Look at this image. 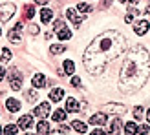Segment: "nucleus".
Listing matches in <instances>:
<instances>
[{"label": "nucleus", "instance_id": "nucleus-44", "mask_svg": "<svg viewBox=\"0 0 150 135\" xmlns=\"http://www.w3.org/2000/svg\"><path fill=\"white\" fill-rule=\"evenodd\" d=\"M0 35H2V29H0Z\"/></svg>", "mask_w": 150, "mask_h": 135}, {"label": "nucleus", "instance_id": "nucleus-27", "mask_svg": "<svg viewBox=\"0 0 150 135\" xmlns=\"http://www.w3.org/2000/svg\"><path fill=\"white\" fill-rule=\"evenodd\" d=\"M37 97H39V93H37L35 89H28V91H26V99H28L29 102H35Z\"/></svg>", "mask_w": 150, "mask_h": 135}, {"label": "nucleus", "instance_id": "nucleus-34", "mask_svg": "<svg viewBox=\"0 0 150 135\" xmlns=\"http://www.w3.org/2000/svg\"><path fill=\"white\" fill-rule=\"evenodd\" d=\"M29 33H33V35H37V33H39V27H37V26H29Z\"/></svg>", "mask_w": 150, "mask_h": 135}, {"label": "nucleus", "instance_id": "nucleus-28", "mask_svg": "<svg viewBox=\"0 0 150 135\" xmlns=\"http://www.w3.org/2000/svg\"><path fill=\"white\" fill-rule=\"evenodd\" d=\"M33 15H35V7H33V6H28V7H26V15H24V17H26L28 20H31V18H33Z\"/></svg>", "mask_w": 150, "mask_h": 135}, {"label": "nucleus", "instance_id": "nucleus-40", "mask_svg": "<svg viewBox=\"0 0 150 135\" xmlns=\"http://www.w3.org/2000/svg\"><path fill=\"white\" fill-rule=\"evenodd\" d=\"M35 4H48V0H35Z\"/></svg>", "mask_w": 150, "mask_h": 135}, {"label": "nucleus", "instance_id": "nucleus-19", "mask_svg": "<svg viewBox=\"0 0 150 135\" xmlns=\"http://www.w3.org/2000/svg\"><path fill=\"white\" fill-rule=\"evenodd\" d=\"M71 128H73L75 131H79V133H84V131L88 130V126L82 122V121H73V122H71Z\"/></svg>", "mask_w": 150, "mask_h": 135}, {"label": "nucleus", "instance_id": "nucleus-16", "mask_svg": "<svg viewBox=\"0 0 150 135\" xmlns=\"http://www.w3.org/2000/svg\"><path fill=\"white\" fill-rule=\"evenodd\" d=\"M37 130H39V135H48L50 133V124L46 122V119H42V121L37 124Z\"/></svg>", "mask_w": 150, "mask_h": 135}, {"label": "nucleus", "instance_id": "nucleus-43", "mask_svg": "<svg viewBox=\"0 0 150 135\" xmlns=\"http://www.w3.org/2000/svg\"><path fill=\"white\" fill-rule=\"evenodd\" d=\"M0 135H4V131H2V126H0Z\"/></svg>", "mask_w": 150, "mask_h": 135}, {"label": "nucleus", "instance_id": "nucleus-6", "mask_svg": "<svg viewBox=\"0 0 150 135\" xmlns=\"http://www.w3.org/2000/svg\"><path fill=\"white\" fill-rule=\"evenodd\" d=\"M148 29H150V22L148 20H137L136 24H134V33L136 35H145Z\"/></svg>", "mask_w": 150, "mask_h": 135}, {"label": "nucleus", "instance_id": "nucleus-37", "mask_svg": "<svg viewBox=\"0 0 150 135\" xmlns=\"http://www.w3.org/2000/svg\"><path fill=\"white\" fill-rule=\"evenodd\" d=\"M128 13H130V15H137L139 11L136 9V7H132V6H130V7H128Z\"/></svg>", "mask_w": 150, "mask_h": 135}, {"label": "nucleus", "instance_id": "nucleus-26", "mask_svg": "<svg viewBox=\"0 0 150 135\" xmlns=\"http://www.w3.org/2000/svg\"><path fill=\"white\" fill-rule=\"evenodd\" d=\"M18 131V126H15V124H9V126H6V130H4V135H17Z\"/></svg>", "mask_w": 150, "mask_h": 135}, {"label": "nucleus", "instance_id": "nucleus-42", "mask_svg": "<svg viewBox=\"0 0 150 135\" xmlns=\"http://www.w3.org/2000/svg\"><path fill=\"white\" fill-rule=\"evenodd\" d=\"M146 119H148V122H150V110H148V113H146Z\"/></svg>", "mask_w": 150, "mask_h": 135}, {"label": "nucleus", "instance_id": "nucleus-31", "mask_svg": "<svg viewBox=\"0 0 150 135\" xmlns=\"http://www.w3.org/2000/svg\"><path fill=\"white\" fill-rule=\"evenodd\" d=\"M141 115H143V108H141V106L134 108V117H136V119H141Z\"/></svg>", "mask_w": 150, "mask_h": 135}, {"label": "nucleus", "instance_id": "nucleus-15", "mask_svg": "<svg viewBox=\"0 0 150 135\" xmlns=\"http://www.w3.org/2000/svg\"><path fill=\"white\" fill-rule=\"evenodd\" d=\"M51 18H53V11L44 7V9L40 11V20H42V24H48V22H51Z\"/></svg>", "mask_w": 150, "mask_h": 135}, {"label": "nucleus", "instance_id": "nucleus-17", "mask_svg": "<svg viewBox=\"0 0 150 135\" xmlns=\"http://www.w3.org/2000/svg\"><path fill=\"white\" fill-rule=\"evenodd\" d=\"M6 108L9 110V111H18L20 110V102L17 99H7L6 101Z\"/></svg>", "mask_w": 150, "mask_h": 135}, {"label": "nucleus", "instance_id": "nucleus-5", "mask_svg": "<svg viewBox=\"0 0 150 135\" xmlns=\"http://www.w3.org/2000/svg\"><path fill=\"white\" fill-rule=\"evenodd\" d=\"M50 113H51V106H50L48 102H42V104H39V106L33 110V115L40 117V119H46Z\"/></svg>", "mask_w": 150, "mask_h": 135}, {"label": "nucleus", "instance_id": "nucleus-3", "mask_svg": "<svg viewBox=\"0 0 150 135\" xmlns=\"http://www.w3.org/2000/svg\"><path fill=\"white\" fill-rule=\"evenodd\" d=\"M15 11H17V7H15L13 4H2V6H0V20H2V22L11 20Z\"/></svg>", "mask_w": 150, "mask_h": 135}, {"label": "nucleus", "instance_id": "nucleus-24", "mask_svg": "<svg viewBox=\"0 0 150 135\" xmlns=\"http://www.w3.org/2000/svg\"><path fill=\"white\" fill-rule=\"evenodd\" d=\"M73 71H75V64L71 60H64V73L66 75H73Z\"/></svg>", "mask_w": 150, "mask_h": 135}, {"label": "nucleus", "instance_id": "nucleus-23", "mask_svg": "<svg viewBox=\"0 0 150 135\" xmlns=\"http://www.w3.org/2000/svg\"><path fill=\"white\" fill-rule=\"evenodd\" d=\"M64 51H66V48L62 46V44H55V46L50 48V53L51 55H59V53H64Z\"/></svg>", "mask_w": 150, "mask_h": 135}, {"label": "nucleus", "instance_id": "nucleus-45", "mask_svg": "<svg viewBox=\"0 0 150 135\" xmlns=\"http://www.w3.org/2000/svg\"><path fill=\"white\" fill-rule=\"evenodd\" d=\"M29 135H31V133H29Z\"/></svg>", "mask_w": 150, "mask_h": 135}, {"label": "nucleus", "instance_id": "nucleus-2", "mask_svg": "<svg viewBox=\"0 0 150 135\" xmlns=\"http://www.w3.org/2000/svg\"><path fill=\"white\" fill-rule=\"evenodd\" d=\"M148 75H150V55L143 46H136L121 66L119 88L125 93L137 91L139 88L145 86Z\"/></svg>", "mask_w": 150, "mask_h": 135}, {"label": "nucleus", "instance_id": "nucleus-35", "mask_svg": "<svg viewBox=\"0 0 150 135\" xmlns=\"http://www.w3.org/2000/svg\"><path fill=\"white\" fill-rule=\"evenodd\" d=\"M125 22H126V24H132V22H134V18H132V15H130V13L125 17Z\"/></svg>", "mask_w": 150, "mask_h": 135}, {"label": "nucleus", "instance_id": "nucleus-13", "mask_svg": "<svg viewBox=\"0 0 150 135\" xmlns=\"http://www.w3.org/2000/svg\"><path fill=\"white\" fill-rule=\"evenodd\" d=\"M57 37H59V40H68L70 37H71V31H70V29H66V26H62V27L57 29Z\"/></svg>", "mask_w": 150, "mask_h": 135}, {"label": "nucleus", "instance_id": "nucleus-39", "mask_svg": "<svg viewBox=\"0 0 150 135\" xmlns=\"http://www.w3.org/2000/svg\"><path fill=\"white\" fill-rule=\"evenodd\" d=\"M59 130H61V131H62V133H66V131H68V130H70V128H68V126H59Z\"/></svg>", "mask_w": 150, "mask_h": 135}, {"label": "nucleus", "instance_id": "nucleus-12", "mask_svg": "<svg viewBox=\"0 0 150 135\" xmlns=\"http://www.w3.org/2000/svg\"><path fill=\"white\" fill-rule=\"evenodd\" d=\"M64 89L62 88H55V89H51V93H50V99L51 101H53V102H59V101H61L62 99V97H64Z\"/></svg>", "mask_w": 150, "mask_h": 135}, {"label": "nucleus", "instance_id": "nucleus-25", "mask_svg": "<svg viewBox=\"0 0 150 135\" xmlns=\"http://www.w3.org/2000/svg\"><path fill=\"white\" fill-rule=\"evenodd\" d=\"M125 130H126V133H128V135H136V131H137V124H136V122H126Z\"/></svg>", "mask_w": 150, "mask_h": 135}, {"label": "nucleus", "instance_id": "nucleus-7", "mask_svg": "<svg viewBox=\"0 0 150 135\" xmlns=\"http://www.w3.org/2000/svg\"><path fill=\"white\" fill-rule=\"evenodd\" d=\"M103 111H104V113H115V115H121V113H125V108L121 106V104H106Z\"/></svg>", "mask_w": 150, "mask_h": 135}, {"label": "nucleus", "instance_id": "nucleus-18", "mask_svg": "<svg viewBox=\"0 0 150 135\" xmlns=\"http://www.w3.org/2000/svg\"><path fill=\"white\" fill-rule=\"evenodd\" d=\"M20 29H17V27H15V29H11V31H9V35H7V39H9V42H13V44H18L22 39H20Z\"/></svg>", "mask_w": 150, "mask_h": 135}, {"label": "nucleus", "instance_id": "nucleus-11", "mask_svg": "<svg viewBox=\"0 0 150 135\" xmlns=\"http://www.w3.org/2000/svg\"><path fill=\"white\" fill-rule=\"evenodd\" d=\"M121 128H123V124H121V119H119V117H115L114 121L110 122V133H112V135H117L119 131H121Z\"/></svg>", "mask_w": 150, "mask_h": 135}, {"label": "nucleus", "instance_id": "nucleus-36", "mask_svg": "<svg viewBox=\"0 0 150 135\" xmlns=\"http://www.w3.org/2000/svg\"><path fill=\"white\" fill-rule=\"evenodd\" d=\"M90 135H106V133H104L103 130H93V131L90 133Z\"/></svg>", "mask_w": 150, "mask_h": 135}, {"label": "nucleus", "instance_id": "nucleus-14", "mask_svg": "<svg viewBox=\"0 0 150 135\" xmlns=\"http://www.w3.org/2000/svg\"><path fill=\"white\" fill-rule=\"evenodd\" d=\"M33 86L35 88H44V86H46V77H44L42 73H37L33 77Z\"/></svg>", "mask_w": 150, "mask_h": 135}, {"label": "nucleus", "instance_id": "nucleus-20", "mask_svg": "<svg viewBox=\"0 0 150 135\" xmlns=\"http://www.w3.org/2000/svg\"><path fill=\"white\" fill-rule=\"evenodd\" d=\"M79 102L75 99H68V102H66V111H79Z\"/></svg>", "mask_w": 150, "mask_h": 135}, {"label": "nucleus", "instance_id": "nucleus-8", "mask_svg": "<svg viewBox=\"0 0 150 135\" xmlns=\"http://www.w3.org/2000/svg\"><path fill=\"white\" fill-rule=\"evenodd\" d=\"M104 122H106V113L104 111H101V113H95L90 117V124H95V126H103Z\"/></svg>", "mask_w": 150, "mask_h": 135}, {"label": "nucleus", "instance_id": "nucleus-9", "mask_svg": "<svg viewBox=\"0 0 150 135\" xmlns=\"http://www.w3.org/2000/svg\"><path fill=\"white\" fill-rule=\"evenodd\" d=\"M66 15H68V18L71 20V24H73L75 27H79V26H81V22H82V17H79V15H77V11H75V9H68V11H66Z\"/></svg>", "mask_w": 150, "mask_h": 135}, {"label": "nucleus", "instance_id": "nucleus-22", "mask_svg": "<svg viewBox=\"0 0 150 135\" xmlns=\"http://www.w3.org/2000/svg\"><path fill=\"white\" fill-rule=\"evenodd\" d=\"M11 60V51L7 49V48H2V55H0V62L2 64H7Z\"/></svg>", "mask_w": 150, "mask_h": 135}, {"label": "nucleus", "instance_id": "nucleus-33", "mask_svg": "<svg viewBox=\"0 0 150 135\" xmlns=\"http://www.w3.org/2000/svg\"><path fill=\"white\" fill-rule=\"evenodd\" d=\"M71 86H81V79L79 77H73L71 79Z\"/></svg>", "mask_w": 150, "mask_h": 135}, {"label": "nucleus", "instance_id": "nucleus-10", "mask_svg": "<svg viewBox=\"0 0 150 135\" xmlns=\"http://www.w3.org/2000/svg\"><path fill=\"white\" fill-rule=\"evenodd\" d=\"M31 124H33V115H24V117H20V121H18V128L28 130V128H31Z\"/></svg>", "mask_w": 150, "mask_h": 135}, {"label": "nucleus", "instance_id": "nucleus-4", "mask_svg": "<svg viewBox=\"0 0 150 135\" xmlns=\"http://www.w3.org/2000/svg\"><path fill=\"white\" fill-rule=\"evenodd\" d=\"M9 82H11V89L18 91V89L22 88V73L17 71V70H11V73H9Z\"/></svg>", "mask_w": 150, "mask_h": 135}, {"label": "nucleus", "instance_id": "nucleus-21", "mask_svg": "<svg viewBox=\"0 0 150 135\" xmlns=\"http://www.w3.org/2000/svg\"><path fill=\"white\" fill-rule=\"evenodd\" d=\"M64 119H66V111H64V110H61V108H59V110L55 111V113H53V121H55V122H59V124H61V122H64Z\"/></svg>", "mask_w": 150, "mask_h": 135}, {"label": "nucleus", "instance_id": "nucleus-30", "mask_svg": "<svg viewBox=\"0 0 150 135\" xmlns=\"http://www.w3.org/2000/svg\"><path fill=\"white\" fill-rule=\"evenodd\" d=\"M148 133V126L145 124V126H141V128H137V131H136V135H146Z\"/></svg>", "mask_w": 150, "mask_h": 135}, {"label": "nucleus", "instance_id": "nucleus-38", "mask_svg": "<svg viewBox=\"0 0 150 135\" xmlns=\"http://www.w3.org/2000/svg\"><path fill=\"white\" fill-rule=\"evenodd\" d=\"M6 77V70H4V66H0V80H2Z\"/></svg>", "mask_w": 150, "mask_h": 135}, {"label": "nucleus", "instance_id": "nucleus-32", "mask_svg": "<svg viewBox=\"0 0 150 135\" xmlns=\"http://www.w3.org/2000/svg\"><path fill=\"white\" fill-rule=\"evenodd\" d=\"M121 4H130V6H134V4H137L139 0H119Z\"/></svg>", "mask_w": 150, "mask_h": 135}, {"label": "nucleus", "instance_id": "nucleus-1", "mask_svg": "<svg viewBox=\"0 0 150 135\" xmlns=\"http://www.w3.org/2000/svg\"><path fill=\"white\" fill-rule=\"evenodd\" d=\"M125 51V39L117 31H106L95 37L84 53V68L92 75H101L104 66Z\"/></svg>", "mask_w": 150, "mask_h": 135}, {"label": "nucleus", "instance_id": "nucleus-41", "mask_svg": "<svg viewBox=\"0 0 150 135\" xmlns=\"http://www.w3.org/2000/svg\"><path fill=\"white\" fill-rule=\"evenodd\" d=\"M145 13H146V15H150V4L146 6V9H145Z\"/></svg>", "mask_w": 150, "mask_h": 135}, {"label": "nucleus", "instance_id": "nucleus-29", "mask_svg": "<svg viewBox=\"0 0 150 135\" xmlns=\"http://www.w3.org/2000/svg\"><path fill=\"white\" fill-rule=\"evenodd\" d=\"M77 9H79V11H82V13H88L90 9H92V7H90L86 2H81V4H77Z\"/></svg>", "mask_w": 150, "mask_h": 135}]
</instances>
